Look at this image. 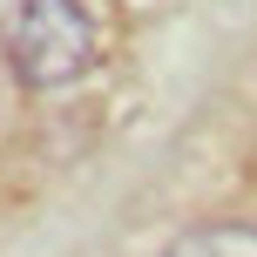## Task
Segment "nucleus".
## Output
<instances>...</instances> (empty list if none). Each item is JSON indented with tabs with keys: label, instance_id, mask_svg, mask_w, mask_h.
I'll return each instance as SVG.
<instances>
[{
	"label": "nucleus",
	"instance_id": "nucleus-2",
	"mask_svg": "<svg viewBox=\"0 0 257 257\" xmlns=\"http://www.w3.org/2000/svg\"><path fill=\"white\" fill-rule=\"evenodd\" d=\"M163 257H257V223H196Z\"/></svg>",
	"mask_w": 257,
	"mask_h": 257
},
{
	"label": "nucleus",
	"instance_id": "nucleus-1",
	"mask_svg": "<svg viewBox=\"0 0 257 257\" xmlns=\"http://www.w3.org/2000/svg\"><path fill=\"white\" fill-rule=\"evenodd\" d=\"M0 48L27 88H68L95 68V21L81 0H14Z\"/></svg>",
	"mask_w": 257,
	"mask_h": 257
}]
</instances>
